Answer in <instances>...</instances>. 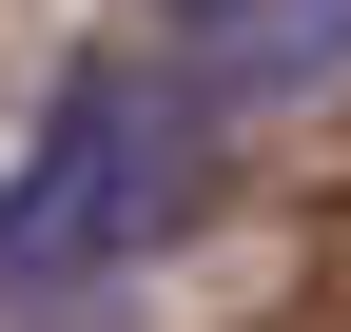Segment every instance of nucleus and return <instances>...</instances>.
Instances as JSON below:
<instances>
[{"label":"nucleus","mask_w":351,"mask_h":332,"mask_svg":"<svg viewBox=\"0 0 351 332\" xmlns=\"http://www.w3.org/2000/svg\"><path fill=\"white\" fill-rule=\"evenodd\" d=\"M351 78V0H254L215 20V98H332Z\"/></svg>","instance_id":"f03ea898"},{"label":"nucleus","mask_w":351,"mask_h":332,"mask_svg":"<svg viewBox=\"0 0 351 332\" xmlns=\"http://www.w3.org/2000/svg\"><path fill=\"white\" fill-rule=\"evenodd\" d=\"M156 20H195V39H215V20H254V0H156Z\"/></svg>","instance_id":"7ed1b4c3"},{"label":"nucleus","mask_w":351,"mask_h":332,"mask_svg":"<svg viewBox=\"0 0 351 332\" xmlns=\"http://www.w3.org/2000/svg\"><path fill=\"white\" fill-rule=\"evenodd\" d=\"M176 176H195L176 78H137V59L59 78V98H39V137L0 156V294H20V313H39V294H98L117 254H156Z\"/></svg>","instance_id":"f257e3e1"}]
</instances>
